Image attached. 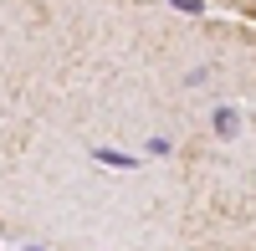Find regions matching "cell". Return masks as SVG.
Wrapping results in <instances>:
<instances>
[{
	"label": "cell",
	"instance_id": "cell-2",
	"mask_svg": "<svg viewBox=\"0 0 256 251\" xmlns=\"http://www.w3.org/2000/svg\"><path fill=\"white\" fill-rule=\"evenodd\" d=\"M210 128H216L220 138H236L241 134V113L236 108H216V113H210Z\"/></svg>",
	"mask_w": 256,
	"mask_h": 251
},
{
	"label": "cell",
	"instance_id": "cell-3",
	"mask_svg": "<svg viewBox=\"0 0 256 251\" xmlns=\"http://www.w3.org/2000/svg\"><path fill=\"white\" fill-rule=\"evenodd\" d=\"M169 149H174V144H169V138H148V144H144V154H154V159H164Z\"/></svg>",
	"mask_w": 256,
	"mask_h": 251
},
{
	"label": "cell",
	"instance_id": "cell-4",
	"mask_svg": "<svg viewBox=\"0 0 256 251\" xmlns=\"http://www.w3.org/2000/svg\"><path fill=\"white\" fill-rule=\"evenodd\" d=\"M169 6L184 10V16H200V10H205V0H169Z\"/></svg>",
	"mask_w": 256,
	"mask_h": 251
},
{
	"label": "cell",
	"instance_id": "cell-5",
	"mask_svg": "<svg viewBox=\"0 0 256 251\" xmlns=\"http://www.w3.org/2000/svg\"><path fill=\"white\" fill-rule=\"evenodd\" d=\"M26 251H52V246H26Z\"/></svg>",
	"mask_w": 256,
	"mask_h": 251
},
{
	"label": "cell",
	"instance_id": "cell-1",
	"mask_svg": "<svg viewBox=\"0 0 256 251\" xmlns=\"http://www.w3.org/2000/svg\"><path fill=\"white\" fill-rule=\"evenodd\" d=\"M92 159L108 164V170H138V154H123V149H113V144H98Z\"/></svg>",
	"mask_w": 256,
	"mask_h": 251
}]
</instances>
